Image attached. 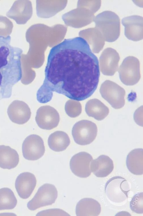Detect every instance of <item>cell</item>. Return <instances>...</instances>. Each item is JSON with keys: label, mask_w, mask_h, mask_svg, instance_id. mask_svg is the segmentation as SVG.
I'll list each match as a JSON object with an SVG mask.
<instances>
[{"label": "cell", "mask_w": 143, "mask_h": 216, "mask_svg": "<svg viewBox=\"0 0 143 216\" xmlns=\"http://www.w3.org/2000/svg\"><path fill=\"white\" fill-rule=\"evenodd\" d=\"M45 73L36 95L43 104L51 100L54 92L73 100L86 99L96 89L100 75L97 57L80 37L65 39L51 49Z\"/></svg>", "instance_id": "6da1fadb"}, {"label": "cell", "mask_w": 143, "mask_h": 216, "mask_svg": "<svg viewBox=\"0 0 143 216\" xmlns=\"http://www.w3.org/2000/svg\"><path fill=\"white\" fill-rule=\"evenodd\" d=\"M11 41L10 36H0V100L11 97L13 86L22 77L23 51L11 45Z\"/></svg>", "instance_id": "7a4b0ae2"}, {"label": "cell", "mask_w": 143, "mask_h": 216, "mask_svg": "<svg viewBox=\"0 0 143 216\" xmlns=\"http://www.w3.org/2000/svg\"><path fill=\"white\" fill-rule=\"evenodd\" d=\"M96 27L101 32L104 40L113 42L119 38L120 33V20L115 13L111 11H103L95 17Z\"/></svg>", "instance_id": "3957f363"}, {"label": "cell", "mask_w": 143, "mask_h": 216, "mask_svg": "<svg viewBox=\"0 0 143 216\" xmlns=\"http://www.w3.org/2000/svg\"><path fill=\"white\" fill-rule=\"evenodd\" d=\"M130 190L127 180L119 176L113 177L106 182L105 187L106 194L112 201L120 203L128 197V192Z\"/></svg>", "instance_id": "277c9868"}, {"label": "cell", "mask_w": 143, "mask_h": 216, "mask_svg": "<svg viewBox=\"0 0 143 216\" xmlns=\"http://www.w3.org/2000/svg\"><path fill=\"white\" fill-rule=\"evenodd\" d=\"M75 142L81 145L91 143L96 139L98 128L95 123L87 120H82L76 122L72 130Z\"/></svg>", "instance_id": "5b68a950"}, {"label": "cell", "mask_w": 143, "mask_h": 216, "mask_svg": "<svg viewBox=\"0 0 143 216\" xmlns=\"http://www.w3.org/2000/svg\"><path fill=\"white\" fill-rule=\"evenodd\" d=\"M100 91L103 98L115 109L123 107L125 104L124 89L115 83L106 80L101 85Z\"/></svg>", "instance_id": "8992f818"}, {"label": "cell", "mask_w": 143, "mask_h": 216, "mask_svg": "<svg viewBox=\"0 0 143 216\" xmlns=\"http://www.w3.org/2000/svg\"><path fill=\"white\" fill-rule=\"evenodd\" d=\"M118 72L121 82L126 85L136 84L140 78L139 60L133 56L125 58L120 65Z\"/></svg>", "instance_id": "52a82bcc"}, {"label": "cell", "mask_w": 143, "mask_h": 216, "mask_svg": "<svg viewBox=\"0 0 143 216\" xmlns=\"http://www.w3.org/2000/svg\"><path fill=\"white\" fill-rule=\"evenodd\" d=\"M55 187L50 184H45L38 189L35 195L27 204L28 209L35 210L41 207L50 205L54 203L57 197Z\"/></svg>", "instance_id": "ba28073f"}, {"label": "cell", "mask_w": 143, "mask_h": 216, "mask_svg": "<svg viewBox=\"0 0 143 216\" xmlns=\"http://www.w3.org/2000/svg\"><path fill=\"white\" fill-rule=\"evenodd\" d=\"M45 149L42 139L35 134L30 135L24 141L22 151L24 158L29 160H36L44 154Z\"/></svg>", "instance_id": "9c48e42d"}, {"label": "cell", "mask_w": 143, "mask_h": 216, "mask_svg": "<svg viewBox=\"0 0 143 216\" xmlns=\"http://www.w3.org/2000/svg\"><path fill=\"white\" fill-rule=\"evenodd\" d=\"M35 120L41 129L50 130L58 125L60 117L57 110L49 105L41 106L37 110Z\"/></svg>", "instance_id": "30bf717a"}, {"label": "cell", "mask_w": 143, "mask_h": 216, "mask_svg": "<svg viewBox=\"0 0 143 216\" xmlns=\"http://www.w3.org/2000/svg\"><path fill=\"white\" fill-rule=\"evenodd\" d=\"M93 160L92 156L85 152L74 155L69 163L70 169L75 175L81 178H86L91 174L90 165Z\"/></svg>", "instance_id": "8fae6325"}, {"label": "cell", "mask_w": 143, "mask_h": 216, "mask_svg": "<svg viewBox=\"0 0 143 216\" xmlns=\"http://www.w3.org/2000/svg\"><path fill=\"white\" fill-rule=\"evenodd\" d=\"M120 57L115 49L108 48L102 52L99 58L100 71L104 75L112 76L117 71Z\"/></svg>", "instance_id": "7c38bea8"}, {"label": "cell", "mask_w": 143, "mask_h": 216, "mask_svg": "<svg viewBox=\"0 0 143 216\" xmlns=\"http://www.w3.org/2000/svg\"><path fill=\"white\" fill-rule=\"evenodd\" d=\"M124 27V34L129 40L137 41L143 39V17L134 15L123 18L122 20Z\"/></svg>", "instance_id": "4fadbf2b"}, {"label": "cell", "mask_w": 143, "mask_h": 216, "mask_svg": "<svg viewBox=\"0 0 143 216\" xmlns=\"http://www.w3.org/2000/svg\"><path fill=\"white\" fill-rule=\"evenodd\" d=\"M8 115L13 122L23 124L29 119L31 112L29 107L25 102L19 100L13 101L9 106Z\"/></svg>", "instance_id": "5bb4252c"}, {"label": "cell", "mask_w": 143, "mask_h": 216, "mask_svg": "<svg viewBox=\"0 0 143 216\" xmlns=\"http://www.w3.org/2000/svg\"><path fill=\"white\" fill-rule=\"evenodd\" d=\"M36 183V178L33 174L24 172L20 174L17 177L15 186L19 196L23 199H26L32 194Z\"/></svg>", "instance_id": "9a60e30c"}, {"label": "cell", "mask_w": 143, "mask_h": 216, "mask_svg": "<svg viewBox=\"0 0 143 216\" xmlns=\"http://www.w3.org/2000/svg\"><path fill=\"white\" fill-rule=\"evenodd\" d=\"M90 168L91 172L96 177L104 178L112 172L114 165L112 160L109 156L101 155L92 160Z\"/></svg>", "instance_id": "2e32d148"}, {"label": "cell", "mask_w": 143, "mask_h": 216, "mask_svg": "<svg viewBox=\"0 0 143 216\" xmlns=\"http://www.w3.org/2000/svg\"><path fill=\"white\" fill-rule=\"evenodd\" d=\"M101 211V207L96 200L91 198H84L77 203L76 212L77 216H97Z\"/></svg>", "instance_id": "e0dca14e"}, {"label": "cell", "mask_w": 143, "mask_h": 216, "mask_svg": "<svg viewBox=\"0 0 143 216\" xmlns=\"http://www.w3.org/2000/svg\"><path fill=\"white\" fill-rule=\"evenodd\" d=\"M126 165L129 171L136 175L143 174V151L142 148L134 149L128 155Z\"/></svg>", "instance_id": "ac0fdd59"}, {"label": "cell", "mask_w": 143, "mask_h": 216, "mask_svg": "<svg viewBox=\"0 0 143 216\" xmlns=\"http://www.w3.org/2000/svg\"><path fill=\"white\" fill-rule=\"evenodd\" d=\"M19 161L17 152L8 146L0 145V167L11 169L15 167Z\"/></svg>", "instance_id": "d6986e66"}, {"label": "cell", "mask_w": 143, "mask_h": 216, "mask_svg": "<svg viewBox=\"0 0 143 216\" xmlns=\"http://www.w3.org/2000/svg\"><path fill=\"white\" fill-rule=\"evenodd\" d=\"M85 110L88 116L92 117L98 120L104 119L109 112V108L97 99L89 100L86 104Z\"/></svg>", "instance_id": "ffe728a7"}, {"label": "cell", "mask_w": 143, "mask_h": 216, "mask_svg": "<svg viewBox=\"0 0 143 216\" xmlns=\"http://www.w3.org/2000/svg\"><path fill=\"white\" fill-rule=\"evenodd\" d=\"M70 141L68 135L61 131L51 133L48 139V146L50 149L56 152L65 150L69 145Z\"/></svg>", "instance_id": "44dd1931"}, {"label": "cell", "mask_w": 143, "mask_h": 216, "mask_svg": "<svg viewBox=\"0 0 143 216\" xmlns=\"http://www.w3.org/2000/svg\"><path fill=\"white\" fill-rule=\"evenodd\" d=\"M85 33L84 38L92 47V52H99L104 47V40L100 32L96 27L90 28L82 31Z\"/></svg>", "instance_id": "7402d4cb"}, {"label": "cell", "mask_w": 143, "mask_h": 216, "mask_svg": "<svg viewBox=\"0 0 143 216\" xmlns=\"http://www.w3.org/2000/svg\"><path fill=\"white\" fill-rule=\"evenodd\" d=\"M17 203V199L10 189L3 188L0 189V210L13 209Z\"/></svg>", "instance_id": "603a6c76"}, {"label": "cell", "mask_w": 143, "mask_h": 216, "mask_svg": "<svg viewBox=\"0 0 143 216\" xmlns=\"http://www.w3.org/2000/svg\"><path fill=\"white\" fill-rule=\"evenodd\" d=\"M24 1H16L14 3L11 9L7 13L8 17L15 20L17 24H23L25 22L23 19L25 8L23 7Z\"/></svg>", "instance_id": "cb8c5ba5"}, {"label": "cell", "mask_w": 143, "mask_h": 216, "mask_svg": "<svg viewBox=\"0 0 143 216\" xmlns=\"http://www.w3.org/2000/svg\"><path fill=\"white\" fill-rule=\"evenodd\" d=\"M65 109L66 113L71 118H75L81 114L82 107L79 102L69 100L65 104Z\"/></svg>", "instance_id": "d4e9b609"}, {"label": "cell", "mask_w": 143, "mask_h": 216, "mask_svg": "<svg viewBox=\"0 0 143 216\" xmlns=\"http://www.w3.org/2000/svg\"><path fill=\"white\" fill-rule=\"evenodd\" d=\"M130 207L133 212L139 214L143 213V193L136 194L132 198L130 203Z\"/></svg>", "instance_id": "484cf974"}, {"label": "cell", "mask_w": 143, "mask_h": 216, "mask_svg": "<svg viewBox=\"0 0 143 216\" xmlns=\"http://www.w3.org/2000/svg\"><path fill=\"white\" fill-rule=\"evenodd\" d=\"M13 27L12 23L5 17L0 15V36H9Z\"/></svg>", "instance_id": "4316f807"}]
</instances>
